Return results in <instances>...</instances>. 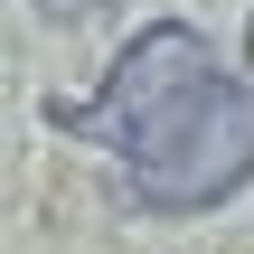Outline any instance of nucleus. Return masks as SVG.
<instances>
[{
	"label": "nucleus",
	"instance_id": "obj_1",
	"mask_svg": "<svg viewBox=\"0 0 254 254\" xmlns=\"http://www.w3.org/2000/svg\"><path fill=\"white\" fill-rule=\"evenodd\" d=\"M207 85H217L207 38H198L189 19H151V28L113 57V75H104L85 104H47V132L94 141V151H113V160H141V151H151Z\"/></svg>",
	"mask_w": 254,
	"mask_h": 254
},
{
	"label": "nucleus",
	"instance_id": "obj_2",
	"mask_svg": "<svg viewBox=\"0 0 254 254\" xmlns=\"http://www.w3.org/2000/svg\"><path fill=\"white\" fill-rule=\"evenodd\" d=\"M254 179V85L217 75L141 160H132V207L151 217H198Z\"/></svg>",
	"mask_w": 254,
	"mask_h": 254
},
{
	"label": "nucleus",
	"instance_id": "obj_3",
	"mask_svg": "<svg viewBox=\"0 0 254 254\" xmlns=\"http://www.w3.org/2000/svg\"><path fill=\"white\" fill-rule=\"evenodd\" d=\"M38 9H47V19H66V28H75V19H94V9H104V0H38Z\"/></svg>",
	"mask_w": 254,
	"mask_h": 254
}]
</instances>
